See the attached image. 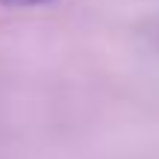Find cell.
I'll use <instances>...</instances> for the list:
<instances>
[{
	"label": "cell",
	"instance_id": "1",
	"mask_svg": "<svg viewBox=\"0 0 159 159\" xmlns=\"http://www.w3.org/2000/svg\"><path fill=\"white\" fill-rule=\"evenodd\" d=\"M3 6L9 9H27V6H39V3H47V0H0Z\"/></svg>",
	"mask_w": 159,
	"mask_h": 159
}]
</instances>
